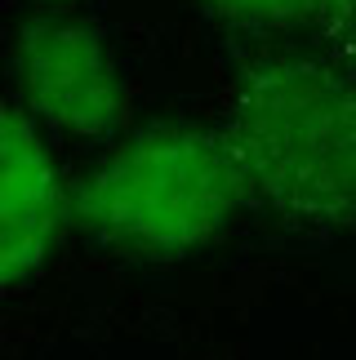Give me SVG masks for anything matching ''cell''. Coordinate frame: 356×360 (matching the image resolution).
I'll use <instances>...</instances> for the list:
<instances>
[{
	"instance_id": "6da1fadb",
	"label": "cell",
	"mask_w": 356,
	"mask_h": 360,
	"mask_svg": "<svg viewBox=\"0 0 356 360\" xmlns=\"http://www.w3.org/2000/svg\"><path fill=\"white\" fill-rule=\"evenodd\" d=\"M218 134L272 214L303 227L356 223V80L330 58L254 63Z\"/></svg>"
},
{
	"instance_id": "7a4b0ae2",
	"label": "cell",
	"mask_w": 356,
	"mask_h": 360,
	"mask_svg": "<svg viewBox=\"0 0 356 360\" xmlns=\"http://www.w3.org/2000/svg\"><path fill=\"white\" fill-rule=\"evenodd\" d=\"M250 200L227 138L201 124H152L76 187V223L134 258H183L218 240Z\"/></svg>"
},
{
	"instance_id": "3957f363",
	"label": "cell",
	"mask_w": 356,
	"mask_h": 360,
	"mask_svg": "<svg viewBox=\"0 0 356 360\" xmlns=\"http://www.w3.org/2000/svg\"><path fill=\"white\" fill-rule=\"evenodd\" d=\"M13 67L27 107L72 138H107L125 124V80L112 45L89 22L40 13L13 36Z\"/></svg>"
},
{
	"instance_id": "277c9868",
	"label": "cell",
	"mask_w": 356,
	"mask_h": 360,
	"mask_svg": "<svg viewBox=\"0 0 356 360\" xmlns=\"http://www.w3.org/2000/svg\"><path fill=\"white\" fill-rule=\"evenodd\" d=\"M67 223V187L36 124L0 107V289L49 262Z\"/></svg>"
},
{
	"instance_id": "5b68a950",
	"label": "cell",
	"mask_w": 356,
	"mask_h": 360,
	"mask_svg": "<svg viewBox=\"0 0 356 360\" xmlns=\"http://www.w3.org/2000/svg\"><path fill=\"white\" fill-rule=\"evenodd\" d=\"M218 18L258 27V32H294V27H312L325 32L348 13L352 0H205Z\"/></svg>"
},
{
	"instance_id": "8992f818",
	"label": "cell",
	"mask_w": 356,
	"mask_h": 360,
	"mask_svg": "<svg viewBox=\"0 0 356 360\" xmlns=\"http://www.w3.org/2000/svg\"><path fill=\"white\" fill-rule=\"evenodd\" d=\"M321 36L330 40V63H334L348 80H356V0L348 5L343 18H338L334 27H325Z\"/></svg>"
},
{
	"instance_id": "52a82bcc",
	"label": "cell",
	"mask_w": 356,
	"mask_h": 360,
	"mask_svg": "<svg viewBox=\"0 0 356 360\" xmlns=\"http://www.w3.org/2000/svg\"><path fill=\"white\" fill-rule=\"evenodd\" d=\"M40 5H72V0H40Z\"/></svg>"
}]
</instances>
